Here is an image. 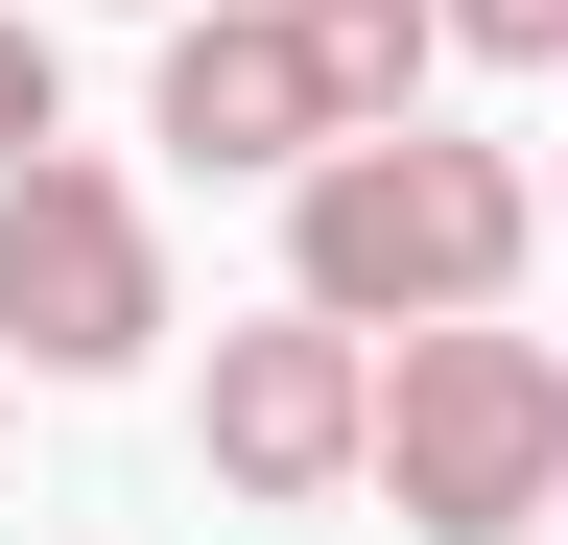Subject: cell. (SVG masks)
Here are the masks:
<instances>
[{
    "label": "cell",
    "mask_w": 568,
    "mask_h": 545,
    "mask_svg": "<svg viewBox=\"0 0 568 545\" xmlns=\"http://www.w3.org/2000/svg\"><path fill=\"white\" fill-rule=\"evenodd\" d=\"M545 238H568V214L521 190V143H450V119H379V143L284 166V285L355 309V332H450V309L521 285Z\"/></svg>",
    "instance_id": "1"
},
{
    "label": "cell",
    "mask_w": 568,
    "mask_h": 545,
    "mask_svg": "<svg viewBox=\"0 0 568 545\" xmlns=\"http://www.w3.org/2000/svg\"><path fill=\"white\" fill-rule=\"evenodd\" d=\"M426 48H450V0H166V143L332 166L379 119H426Z\"/></svg>",
    "instance_id": "2"
},
{
    "label": "cell",
    "mask_w": 568,
    "mask_h": 545,
    "mask_svg": "<svg viewBox=\"0 0 568 545\" xmlns=\"http://www.w3.org/2000/svg\"><path fill=\"white\" fill-rule=\"evenodd\" d=\"M379 498H403V545H521V522H568V356L497 332V309L379 332Z\"/></svg>",
    "instance_id": "3"
},
{
    "label": "cell",
    "mask_w": 568,
    "mask_h": 545,
    "mask_svg": "<svg viewBox=\"0 0 568 545\" xmlns=\"http://www.w3.org/2000/svg\"><path fill=\"white\" fill-rule=\"evenodd\" d=\"M0 356L24 380H142L166 356V214H142L95 143L0 166Z\"/></svg>",
    "instance_id": "4"
},
{
    "label": "cell",
    "mask_w": 568,
    "mask_h": 545,
    "mask_svg": "<svg viewBox=\"0 0 568 545\" xmlns=\"http://www.w3.org/2000/svg\"><path fill=\"white\" fill-rule=\"evenodd\" d=\"M190 427H213L237 498H379V332L284 285L261 332H213V403H190Z\"/></svg>",
    "instance_id": "5"
},
{
    "label": "cell",
    "mask_w": 568,
    "mask_h": 545,
    "mask_svg": "<svg viewBox=\"0 0 568 545\" xmlns=\"http://www.w3.org/2000/svg\"><path fill=\"white\" fill-rule=\"evenodd\" d=\"M24 143H71V72H48V24H24V0H0V166H24Z\"/></svg>",
    "instance_id": "6"
},
{
    "label": "cell",
    "mask_w": 568,
    "mask_h": 545,
    "mask_svg": "<svg viewBox=\"0 0 568 545\" xmlns=\"http://www.w3.org/2000/svg\"><path fill=\"white\" fill-rule=\"evenodd\" d=\"M450 48L474 72H568V0H450Z\"/></svg>",
    "instance_id": "7"
},
{
    "label": "cell",
    "mask_w": 568,
    "mask_h": 545,
    "mask_svg": "<svg viewBox=\"0 0 568 545\" xmlns=\"http://www.w3.org/2000/svg\"><path fill=\"white\" fill-rule=\"evenodd\" d=\"M545 214H568V190H545Z\"/></svg>",
    "instance_id": "8"
}]
</instances>
